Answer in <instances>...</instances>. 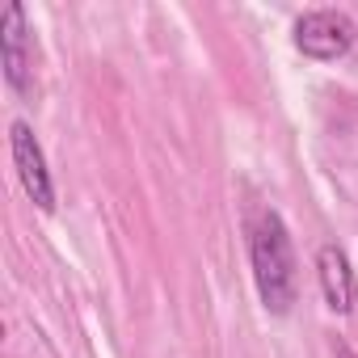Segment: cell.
<instances>
[{"label":"cell","mask_w":358,"mask_h":358,"mask_svg":"<svg viewBox=\"0 0 358 358\" xmlns=\"http://www.w3.org/2000/svg\"><path fill=\"white\" fill-rule=\"evenodd\" d=\"M249 257H253V282L266 303V312L287 316L295 303V253H291V232L278 211H262L249 236Z\"/></svg>","instance_id":"obj_1"},{"label":"cell","mask_w":358,"mask_h":358,"mask_svg":"<svg viewBox=\"0 0 358 358\" xmlns=\"http://www.w3.org/2000/svg\"><path fill=\"white\" fill-rule=\"evenodd\" d=\"M354 22L337 9H312L295 22V51H303L308 59H341L354 47Z\"/></svg>","instance_id":"obj_2"},{"label":"cell","mask_w":358,"mask_h":358,"mask_svg":"<svg viewBox=\"0 0 358 358\" xmlns=\"http://www.w3.org/2000/svg\"><path fill=\"white\" fill-rule=\"evenodd\" d=\"M9 152H13V169H17V177H22L30 203H34L38 211H55V182H51L43 143L34 139L30 122H13V127H9Z\"/></svg>","instance_id":"obj_3"},{"label":"cell","mask_w":358,"mask_h":358,"mask_svg":"<svg viewBox=\"0 0 358 358\" xmlns=\"http://www.w3.org/2000/svg\"><path fill=\"white\" fill-rule=\"evenodd\" d=\"M0 59H5V80L17 93H30V34L22 5H9L0 13Z\"/></svg>","instance_id":"obj_4"},{"label":"cell","mask_w":358,"mask_h":358,"mask_svg":"<svg viewBox=\"0 0 358 358\" xmlns=\"http://www.w3.org/2000/svg\"><path fill=\"white\" fill-rule=\"evenodd\" d=\"M316 274H320V291H324V303H329V312H337V316L354 312L358 282H354L350 257H345L337 245H320V253H316Z\"/></svg>","instance_id":"obj_5"},{"label":"cell","mask_w":358,"mask_h":358,"mask_svg":"<svg viewBox=\"0 0 358 358\" xmlns=\"http://www.w3.org/2000/svg\"><path fill=\"white\" fill-rule=\"evenodd\" d=\"M333 354H337V358H358V354H354V350H350V345H341V341H337V345H333Z\"/></svg>","instance_id":"obj_6"}]
</instances>
